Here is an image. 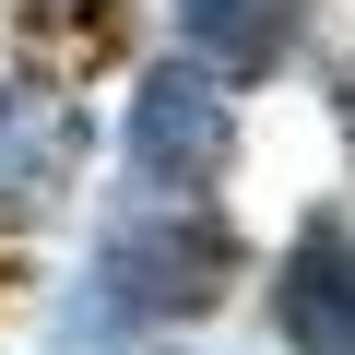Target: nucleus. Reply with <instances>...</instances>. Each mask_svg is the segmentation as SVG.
<instances>
[{
  "mask_svg": "<svg viewBox=\"0 0 355 355\" xmlns=\"http://www.w3.org/2000/svg\"><path fill=\"white\" fill-rule=\"evenodd\" d=\"M237 272V237L190 202V190H130L95 225L83 261V320L95 331H166V320H202Z\"/></svg>",
  "mask_w": 355,
  "mask_h": 355,
  "instance_id": "f257e3e1",
  "label": "nucleus"
},
{
  "mask_svg": "<svg viewBox=\"0 0 355 355\" xmlns=\"http://www.w3.org/2000/svg\"><path fill=\"white\" fill-rule=\"evenodd\" d=\"M225 154H237V107H225V83L178 48V60H154L142 83H130V130H119V166L142 178V190H214L225 178Z\"/></svg>",
  "mask_w": 355,
  "mask_h": 355,
  "instance_id": "f03ea898",
  "label": "nucleus"
},
{
  "mask_svg": "<svg viewBox=\"0 0 355 355\" xmlns=\"http://www.w3.org/2000/svg\"><path fill=\"white\" fill-rule=\"evenodd\" d=\"M83 154H95V119H83L60 83H0V202H12V214L71 202Z\"/></svg>",
  "mask_w": 355,
  "mask_h": 355,
  "instance_id": "7ed1b4c3",
  "label": "nucleus"
},
{
  "mask_svg": "<svg viewBox=\"0 0 355 355\" xmlns=\"http://www.w3.org/2000/svg\"><path fill=\"white\" fill-rule=\"evenodd\" d=\"M284 355H355V225H308L272 272Z\"/></svg>",
  "mask_w": 355,
  "mask_h": 355,
  "instance_id": "20e7f679",
  "label": "nucleus"
},
{
  "mask_svg": "<svg viewBox=\"0 0 355 355\" xmlns=\"http://www.w3.org/2000/svg\"><path fill=\"white\" fill-rule=\"evenodd\" d=\"M166 12H178V48L214 83H261V71H284L308 0H166Z\"/></svg>",
  "mask_w": 355,
  "mask_h": 355,
  "instance_id": "39448f33",
  "label": "nucleus"
}]
</instances>
